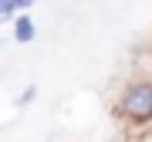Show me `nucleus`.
Masks as SVG:
<instances>
[{"instance_id": "nucleus-1", "label": "nucleus", "mask_w": 152, "mask_h": 142, "mask_svg": "<svg viewBox=\"0 0 152 142\" xmlns=\"http://www.w3.org/2000/svg\"><path fill=\"white\" fill-rule=\"evenodd\" d=\"M122 115L132 122H152V81H135L125 88Z\"/></svg>"}, {"instance_id": "nucleus-2", "label": "nucleus", "mask_w": 152, "mask_h": 142, "mask_svg": "<svg viewBox=\"0 0 152 142\" xmlns=\"http://www.w3.org/2000/svg\"><path fill=\"white\" fill-rule=\"evenodd\" d=\"M14 41L17 44H31L34 41V20L27 14H17V20H14Z\"/></svg>"}, {"instance_id": "nucleus-3", "label": "nucleus", "mask_w": 152, "mask_h": 142, "mask_svg": "<svg viewBox=\"0 0 152 142\" xmlns=\"http://www.w3.org/2000/svg\"><path fill=\"white\" fill-rule=\"evenodd\" d=\"M31 4H37V0H0V17H4V20H10L14 14L27 10Z\"/></svg>"}, {"instance_id": "nucleus-4", "label": "nucleus", "mask_w": 152, "mask_h": 142, "mask_svg": "<svg viewBox=\"0 0 152 142\" xmlns=\"http://www.w3.org/2000/svg\"><path fill=\"white\" fill-rule=\"evenodd\" d=\"M34 95H37V88H34V85H31V88H27V91H24V95H20V98H17V105H27V102H34Z\"/></svg>"}]
</instances>
